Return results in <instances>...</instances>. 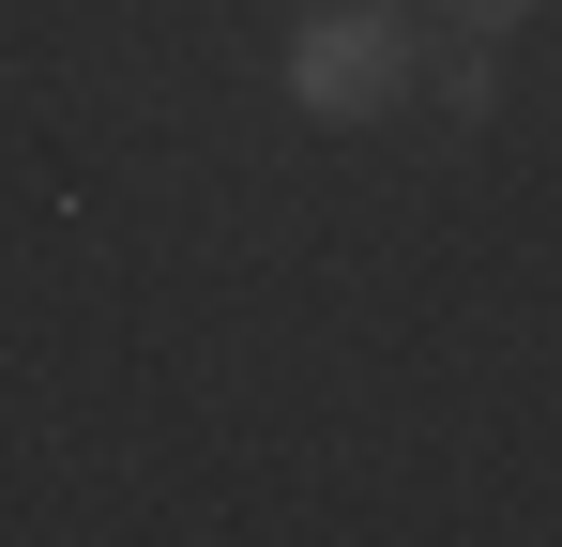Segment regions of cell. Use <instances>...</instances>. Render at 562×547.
I'll list each match as a JSON object with an SVG mask.
<instances>
[{
    "label": "cell",
    "instance_id": "7a4b0ae2",
    "mask_svg": "<svg viewBox=\"0 0 562 547\" xmlns=\"http://www.w3.org/2000/svg\"><path fill=\"white\" fill-rule=\"evenodd\" d=\"M426 15H441V31H517L532 0H426Z\"/></svg>",
    "mask_w": 562,
    "mask_h": 547
},
{
    "label": "cell",
    "instance_id": "6da1fadb",
    "mask_svg": "<svg viewBox=\"0 0 562 547\" xmlns=\"http://www.w3.org/2000/svg\"><path fill=\"white\" fill-rule=\"evenodd\" d=\"M426 77V46H411V15H380V0H319L304 31H289V91H304V122H395Z\"/></svg>",
    "mask_w": 562,
    "mask_h": 547
}]
</instances>
